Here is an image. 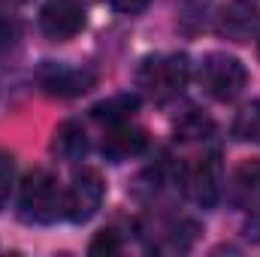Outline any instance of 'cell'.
<instances>
[{"mask_svg":"<svg viewBox=\"0 0 260 257\" xmlns=\"http://www.w3.org/2000/svg\"><path fill=\"white\" fill-rule=\"evenodd\" d=\"M67 191L49 170H30L18 185V218L24 224H55L64 218Z\"/></svg>","mask_w":260,"mask_h":257,"instance_id":"1","label":"cell"},{"mask_svg":"<svg viewBox=\"0 0 260 257\" xmlns=\"http://www.w3.org/2000/svg\"><path fill=\"white\" fill-rule=\"evenodd\" d=\"M191 82V64L185 55H154L136 70V85L151 103L176 100Z\"/></svg>","mask_w":260,"mask_h":257,"instance_id":"2","label":"cell"},{"mask_svg":"<svg viewBox=\"0 0 260 257\" xmlns=\"http://www.w3.org/2000/svg\"><path fill=\"white\" fill-rule=\"evenodd\" d=\"M197 79H200L203 91H206L212 100L230 103V100H236V97L245 91V85H248V70L242 67L239 58H233V55L212 52V55L203 58Z\"/></svg>","mask_w":260,"mask_h":257,"instance_id":"3","label":"cell"},{"mask_svg":"<svg viewBox=\"0 0 260 257\" xmlns=\"http://www.w3.org/2000/svg\"><path fill=\"white\" fill-rule=\"evenodd\" d=\"M106 185L103 176L94 167H82L73 176V185L67 188V203H64V218L73 224H85L97 215V209L103 206Z\"/></svg>","mask_w":260,"mask_h":257,"instance_id":"4","label":"cell"},{"mask_svg":"<svg viewBox=\"0 0 260 257\" xmlns=\"http://www.w3.org/2000/svg\"><path fill=\"white\" fill-rule=\"evenodd\" d=\"M182 188L197 206L209 209L221 197V154L209 151L182 167Z\"/></svg>","mask_w":260,"mask_h":257,"instance_id":"5","label":"cell"},{"mask_svg":"<svg viewBox=\"0 0 260 257\" xmlns=\"http://www.w3.org/2000/svg\"><path fill=\"white\" fill-rule=\"evenodd\" d=\"M40 88L49 97H82L97 85V73L91 67H79V64H55L46 61L37 73Z\"/></svg>","mask_w":260,"mask_h":257,"instance_id":"6","label":"cell"},{"mask_svg":"<svg viewBox=\"0 0 260 257\" xmlns=\"http://www.w3.org/2000/svg\"><path fill=\"white\" fill-rule=\"evenodd\" d=\"M260 30V12L251 0H230L215 15V34L230 43H248Z\"/></svg>","mask_w":260,"mask_h":257,"instance_id":"7","label":"cell"},{"mask_svg":"<svg viewBox=\"0 0 260 257\" xmlns=\"http://www.w3.org/2000/svg\"><path fill=\"white\" fill-rule=\"evenodd\" d=\"M85 27V12L79 0H46L40 9V30L49 40H73Z\"/></svg>","mask_w":260,"mask_h":257,"instance_id":"8","label":"cell"},{"mask_svg":"<svg viewBox=\"0 0 260 257\" xmlns=\"http://www.w3.org/2000/svg\"><path fill=\"white\" fill-rule=\"evenodd\" d=\"M233 203L251 215V224L260 227V157L245 160L236 173H233V185H230Z\"/></svg>","mask_w":260,"mask_h":257,"instance_id":"9","label":"cell"},{"mask_svg":"<svg viewBox=\"0 0 260 257\" xmlns=\"http://www.w3.org/2000/svg\"><path fill=\"white\" fill-rule=\"evenodd\" d=\"M148 148V133L130 121H121V124H109L106 127V136H103V145L100 151L109 157V160H127V157H136Z\"/></svg>","mask_w":260,"mask_h":257,"instance_id":"10","label":"cell"},{"mask_svg":"<svg viewBox=\"0 0 260 257\" xmlns=\"http://www.w3.org/2000/svg\"><path fill=\"white\" fill-rule=\"evenodd\" d=\"M52 151H55L61 160H79V157H85V151H88V139H85L82 124H79V121H64L61 127L55 130Z\"/></svg>","mask_w":260,"mask_h":257,"instance_id":"11","label":"cell"},{"mask_svg":"<svg viewBox=\"0 0 260 257\" xmlns=\"http://www.w3.org/2000/svg\"><path fill=\"white\" fill-rule=\"evenodd\" d=\"M136 109H139V97H133V94H115V97H109V100L97 103V106L91 109V115L109 127V124H121V121H130Z\"/></svg>","mask_w":260,"mask_h":257,"instance_id":"12","label":"cell"},{"mask_svg":"<svg viewBox=\"0 0 260 257\" xmlns=\"http://www.w3.org/2000/svg\"><path fill=\"white\" fill-rule=\"evenodd\" d=\"M212 133H215V124H212L203 112H197V109H191V112L176 124V139H179V142H206Z\"/></svg>","mask_w":260,"mask_h":257,"instance_id":"13","label":"cell"},{"mask_svg":"<svg viewBox=\"0 0 260 257\" xmlns=\"http://www.w3.org/2000/svg\"><path fill=\"white\" fill-rule=\"evenodd\" d=\"M233 136L239 142H257L260 145V100L239 109V115L233 121Z\"/></svg>","mask_w":260,"mask_h":257,"instance_id":"14","label":"cell"},{"mask_svg":"<svg viewBox=\"0 0 260 257\" xmlns=\"http://www.w3.org/2000/svg\"><path fill=\"white\" fill-rule=\"evenodd\" d=\"M88 251H91V254H118V251H121V239H118L115 230H100V233L91 239Z\"/></svg>","mask_w":260,"mask_h":257,"instance_id":"15","label":"cell"},{"mask_svg":"<svg viewBox=\"0 0 260 257\" xmlns=\"http://www.w3.org/2000/svg\"><path fill=\"white\" fill-rule=\"evenodd\" d=\"M12 179H15V164L6 151H0V209L9 203V194H12Z\"/></svg>","mask_w":260,"mask_h":257,"instance_id":"16","label":"cell"},{"mask_svg":"<svg viewBox=\"0 0 260 257\" xmlns=\"http://www.w3.org/2000/svg\"><path fill=\"white\" fill-rule=\"evenodd\" d=\"M148 3H151V0H112V6H115L118 12H124V15H136V12H142Z\"/></svg>","mask_w":260,"mask_h":257,"instance_id":"17","label":"cell"},{"mask_svg":"<svg viewBox=\"0 0 260 257\" xmlns=\"http://www.w3.org/2000/svg\"><path fill=\"white\" fill-rule=\"evenodd\" d=\"M257 55H260V30H257Z\"/></svg>","mask_w":260,"mask_h":257,"instance_id":"18","label":"cell"},{"mask_svg":"<svg viewBox=\"0 0 260 257\" xmlns=\"http://www.w3.org/2000/svg\"><path fill=\"white\" fill-rule=\"evenodd\" d=\"M0 18H3V0H0Z\"/></svg>","mask_w":260,"mask_h":257,"instance_id":"19","label":"cell"}]
</instances>
